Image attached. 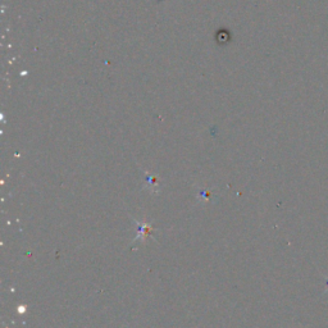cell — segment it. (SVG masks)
Segmentation results:
<instances>
[{"mask_svg": "<svg viewBox=\"0 0 328 328\" xmlns=\"http://www.w3.org/2000/svg\"><path fill=\"white\" fill-rule=\"evenodd\" d=\"M214 38H216L217 45L223 46L227 45L228 42L232 40V35H231L230 30H227V28H219V30H217Z\"/></svg>", "mask_w": 328, "mask_h": 328, "instance_id": "cell-1", "label": "cell"}, {"mask_svg": "<svg viewBox=\"0 0 328 328\" xmlns=\"http://www.w3.org/2000/svg\"><path fill=\"white\" fill-rule=\"evenodd\" d=\"M159 1H163V0H159Z\"/></svg>", "mask_w": 328, "mask_h": 328, "instance_id": "cell-2", "label": "cell"}]
</instances>
